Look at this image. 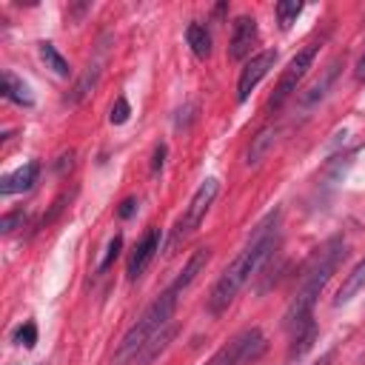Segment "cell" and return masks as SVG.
Masks as SVG:
<instances>
[{
  "label": "cell",
  "instance_id": "cell-18",
  "mask_svg": "<svg viewBox=\"0 0 365 365\" xmlns=\"http://www.w3.org/2000/svg\"><path fill=\"white\" fill-rule=\"evenodd\" d=\"M0 94L9 100V103H17V106H31L34 103V97H31V91H29V86L17 77V74H11V71H3V86H0Z\"/></svg>",
  "mask_w": 365,
  "mask_h": 365
},
{
  "label": "cell",
  "instance_id": "cell-27",
  "mask_svg": "<svg viewBox=\"0 0 365 365\" xmlns=\"http://www.w3.org/2000/svg\"><path fill=\"white\" fill-rule=\"evenodd\" d=\"M134 211H137V200H134V197H125V200L120 202V208H117V217H120V220H128Z\"/></svg>",
  "mask_w": 365,
  "mask_h": 365
},
{
  "label": "cell",
  "instance_id": "cell-10",
  "mask_svg": "<svg viewBox=\"0 0 365 365\" xmlns=\"http://www.w3.org/2000/svg\"><path fill=\"white\" fill-rule=\"evenodd\" d=\"M339 68H342V57H334L325 68H322V74H319V80L299 97V103H302V108H314L319 100H325L328 97V91H331V86L336 83V77H339Z\"/></svg>",
  "mask_w": 365,
  "mask_h": 365
},
{
  "label": "cell",
  "instance_id": "cell-8",
  "mask_svg": "<svg viewBox=\"0 0 365 365\" xmlns=\"http://www.w3.org/2000/svg\"><path fill=\"white\" fill-rule=\"evenodd\" d=\"M259 40V29L257 20L251 14H240L231 26V43H228V57L231 60H245L251 54V48Z\"/></svg>",
  "mask_w": 365,
  "mask_h": 365
},
{
  "label": "cell",
  "instance_id": "cell-5",
  "mask_svg": "<svg viewBox=\"0 0 365 365\" xmlns=\"http://www.w3.org/2000/svg\"><path fill=\"white\" fill-rule=\"evenodd\" d=\"M268 348V339L259 328H245L237 336H231L205 365H251L254 359H259Z\"/></svg>",
  "mask_w": 365,
  "mask_h": 365
},
{
  "label": "cell",
  "instance_id": "cell-4",
  "mask_svg": "<svg viewBox=\"0 0 365 365\" xmlns=\"http://www.w3.org/2000/svg\"><path fill=\"white\" fill-rule=\"evenodd\" d=\"M217 194H220V180H217V177H205V180L197 185V191L191 194V200H188L185 211L180 214V220H177V222H174V228H171L168 251H174L177 245H182V242H185V240H188V237L202 225V220H205L208 208L214 205Z\"/></svg>",
  "mask_w": 365,
  "mask_h": 365
},
{
  "label": "cell",
  "instance_id": "cell-14",
  "mask_svg": "<svg viewBox=\"0 0 365 365\" xmlns=\"http://www.w3.org/2000/svg\"><path fill=\"white\" fill-rule=\"evenodd\" d=\"M174 336H177V325H174V322H168L163 331H157V334L143 345V351L137 354V359H134V362H137V365H151V362H154V359H157V356L171 345V339H174Z\"/></svg>",
  "mask_w": 365,
  "mask_h": 365
},
{
  "label": "cell",
  "instance_id": "cell-24",
  "mask_svg": "<svg viewBox=\"0 0 365 365\" xmlns=\"http://www.w3.org/2000/svg\"><path fill=\"white\" fill-rule=\"evenodd\" d=\"M120 248H123V237H120V234H114V237H111V242H108V248H106V257H103V262H100V271H106V268L120 257Z\"/></svg>",
  "mask_w": 365,
  "mask_h": 365
},
{
  "label": "cell",
  "instance_id": "cell-19",
  "mask_svg": "<svg viewBox=\"0 0 365 365\" xmlns=\"http://www.w3.org/2000/svg\"><path fill=\"white\" fill-rule=\"evenodd\" d=\"M277 134H279V128H274V125L262 128V131L251 140V148H248V154H245V165H257V163L271 151V145L277 143Z\"/></svg>",
  "mask_w": 365,
  "mask_h": 365
},
{
  "label": "cell",
  "instance_id": "cell-6",
  "mask_svg": "<svg viewBox=\"0 0 365 365\" xmlns=\"http://www.w3.org/2000/svg\"><path fill=\"white\" fill-rule=\"evenodd\" d=\"M317 51H319V43H308L305 48H299V51L291 57V63L285 66V71H282V77H279V83H277L274 94L268 97V108H271V111L282 108V106H285V100H288V97L297 91L299 80H302V77L308 74V68L314 66Z\"/></svg>",
  "mask_w": 365,
  "mask_h": 365
},
{
  "label": "cell",
  "instance_id": "cell-21",
  "mask_svg": "<svg viewBox=\"0 0 365 365\" xmlns=\"http://www.w3.org/2000/svg\"><path fill=\"white\" fill-rule=\"evenodd\" d=\"M299 11H302V3H297V0H282V3H277V20H279V29L288 31L291 23H297Z\"/></svg>",
  "mask_w": 365,
  "mask_h": 365
},
{
  "label": "cell",
  "instance_id": "cell-3",
  "mask_svg": "<svg viewBox=\"0 0 365 365\" xmlns=\"http://www.w3.org/2000/svg\"><path fill=\"white\" fill-rule=\"evenodd\" d=\"M177 299H180V291L177 288H165L163 294L154 297V302L143 311V317L123 334L117 351H114V365H125V362H134L137 354L143 351V345L157 334L163 331L168 322H174V308H177Z\"/></svg>",
  "mask_w": 365,
  "mask_h": 365
},
{
  "label": "cell",
  "instance_id": "cell-12",
  "mask_svg": "<svg viewBox=\"0 0 365 365\" xmlns=\"http://www.w3.org/2000/svg\"><path fill=\"white\" fill-rule=\"evenodd\" d=\"M208 259H211V248H208V245L194 248V251H191V257H188V262L182 265V271H180V274H177V279L171 282V288H177V291L182 294V291H185V288L200 277V271L208 265Z\"/></svg>",
  "mask_w": 365,
  "mask_h": 365
},
{
  "label": "cell",
  "instance_id": "cell-23",
  "mask_svg": "<svg viewBox=\"0 0 365 365\" xmlns=\"http://www.w3.org/2000/svg\"><path fill=\"white\" fill-rule=\"evenodd\" d=\"M128 117H131V106H128V100H125V97H117V100H114V106H111L108 120H111L114 125H123Z\"/></svg>",
  "mask_w": 365,
  "mask_h": 365
},
{
  "label": "cell",
  "instance_id": "cell-7",
  "mask_svg": "<svg viewBox=\"0 0 365 365\" xmlns=\"http://www.w3.org/2000/svg\"><path fill=\"white\" fill-rule=\"evenodd\" d=\"M274 63H277V51H274V48H265V51L254 54V57L242 66L240 80H237V103H245V100L251 97V91H254V88L259 86V80L274 68Z\"/></svg>",
  "mask_w": 365,
  "mask_h": 365
},
{
  "label": "cell",
  "instance_id": "cell-22",
  "mask_svg": "<svg viewBox=\"0 0 365 365\" xmlns=\"http://www.w3.org/2000/svg\"><path fill=\"white\" fill-rule=\"evenodd\" d=\"M14 342H17V345H26V348H34V342H37V325H34L31 319H26L23 325H17Z\"/></svg>",
  "mask_w": 365,
  "mask_h": 365
},
{
  "label": "cell",
  "instance_id": "cell-11",
  "mask_svg": "<svg viewBox=\"0 0 365 365\" xmlns=\"http://www.w3.org/2000/svg\"><path fill=\"white\" fill-rule=\"evenodd\" d=\"M37 177H40V163L31 160V163L14 168L11 174H6V177L0 180V194H3V197H11V194H20V191H29V188L37 182Z\"/></svg>",
  "mask_w": 365,
  "mask_h": 365
},
{
  "label": "cell",
  "instance_id": "cell-28",
  "mask_svg": "<svg viewBox=\"0 0 365 365\" xmlns=\"http://www.w3.org/2000/svg\"><path fill=\"white\" fill-rule=\"evenodd\" d=\"M354 77H356V80H359V83H362V80H365V54H362V57H359V63H356V68H354Z\"/></svg>",
  "mask_w": 365,
  "mask_h": 365
},
{
  "label": "cell",
  "instance_id": "cell-16",
  "mask_svg": "<svg viewBox=\"0 0 365 365\" xmlns=\"http://www.w3.org/2000/svg\"><path fill=\"white\" fill-rule=\"evenodd\" d=\"M317 342V322H305L297 331H291V345H288V362L302 359Z\"/></svg>",
  "mask_w": 365,
  "mask_h": 365
},
{
  "label": "cell",
  "instance_id": "cell-1",
  "mask_svg": "<svg viewBox=\"0 0 365 365\" xmlns=\"http://www.w3.org/2000/svg\"><path fill=\"white\" fill-rule=\"evenodd\" d=\"M279 208L268 211L257 228L251 231L248 242L242 245V251L225 265V271L217 277V282L211 285V294H208V314L220 317L231 302L234 297L240 294V288L271 259V254L277 251L279 245Z\"/></svg>",
  "mask_w": 365,
  "mask_h": 365
},
{
  "label": "cell",
  "instance_id": "cell-17",
  "mask_svg": "<svg viewBox=\"0 0 365 365\" xmlns=\"http://www.w3.org/2000/svg\"><path fill=\"white\" fill-rule=\"evenodd\" d=\"M185 40H188V46H191L197 60H208L211 57V31L202 23L191 20L188 29H185Z\"/></svg>",
  "mask_w": 365,
  "mask_h": 365
},
{
  "label": "cell",
  "instance_id": "cell-2",
  "mask_svg": "<svg viewBox=\"0 0 365 365\" xmlns=\"http://www.w3.org/2000/svg\"><path fill=\"white\" fill-rule=\"evenodd\" d=\"M345 257V242L342 237H331L305 265L302 277H299V288L294 294V299L288 302V311L282 317V325L288 331H297L305 322H314V302L319 297V291L325 288V282L331 279V274L336 271V265Z\"/></svg>",
  "mask_w": 365,
  "mask_h": 365
},
{
  "label": "cell",
  "instance_id": "cell-15",
  "mask_svg": "<svg viewBox=\"0 0 365 365\" xmlns=\"http://www.w3.org/2000/svg\"><path fill=\"white\" fill-rule=\"evenodd\" d=\"M362 288H365V257L345 274V279H342V285H339V291H336V297H334V305L351 302Z\"/></svg>",
  "mask_w": 365,
  "mask_h": 365
},
{
  "label": "cell",
  "instance_id": "cell-9",
  "mask_svg": "<svg viewBox=\"0 0 365 365\" xmlns=\"http://www.w3.org/2000/svg\"><path fill=\"white\" fill-rule=\"evenodd\" d=\"M157 251H160V231H157V228H148V231L143 234V240L134 245L131 257H128V268H125V274H128L131 282L140 279V277L145 274V268L151 265V259L157 257Z\"/></svg>",
  "mask_w": 365,
  "mask_h": 365
},
{
  "label": "cell",
  "instance_id": "cell-26",
  "mask_svg": "<svg viewBox=\"0 0 365 365\" xmlns=\"http://www.w3.org/2000/svg\"><path fill=\"white\" fill-rule=\"evenodd\" d=\"M163 163H165V143H157L154 145V160H151V174H160Z\"/></svg>",
  "mask_w": 365,
  "mask_h": 365
},
{
  "label": "cell",
  "instance_id": "cell-25",
  "mask_svg": "<svg viewBox=\"0 0 365 365\" xmlns=\"http://www.w3.org/2000/svg\"><path fill=\"white\" fill-rule=\"evenodd\" d=\"M23 222H26V211H9V214L3 217V222H0V225H3V234H11L17 225L23 228Z\"/></svg>",
  "mask_w": 365,
  "mask_h": 365
},
{
  "label": "cell",
  "instance_id": "cell-20",
  "mask_svg": "<svg viewBox=\"0 0 365 365\" xmlns=\"http://www.w3.org/2000/svg\"><path fill=\"white\" fill-rule=\"evenodd\" d=\"M37 51H40V60L46 63V68H51L57 77H68L71 74V66H68V60L51 46V43H40L37 46Z\"/></svg>",
  "mask_w": 365,
  "mask_h": 365
},
{
  "label": "cell",
  "instance_id": "cell-13",
  "mask_svg": "<svg viewBox=\"0 0 365 365\" xmlns=\"http://www.w3.org/2000/svg\"><path fill=\"white\" fill-rule=\"evenodd\" d=\"M100 74H103V60H91V63L86 66V71L77 77L74 88L66 94V100H63V103H68V106H77V103H83V100H86V97L94 91V86H97Z\"/></svg>",
  "mask_w": 365,
  "mask_h": 365
}]
</instances>
